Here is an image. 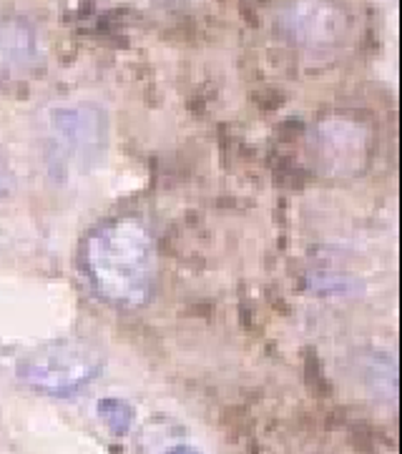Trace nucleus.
<instances>
[{
	"mask_svg": "<svg viewBox=\"0 0 402 454\" xmlns=\"http://www.w3.org/2000/svg\"><path fill=\"white\" fill-rule=\"evenodd\" d=\"M83 269L108 304L144 307L154 296L159 274L154 236L138 219L106 221L83 244Z\"/></svg>",
	"mask_w": 402,
	"mask_h": 454,
	"instance_id": "1",
	"label": "nucleus"
},
{
	"mask_svg": "<svg viewBox=\"0 0 402 454\" xmlns=\"http://www.w3.org/2000/svg\"><path fill=\"white\" fill-rule=\"evenodd\" d=\"M41 141L56 174L86 171L106 151V118L93 103H59L45 114Z\"/></svg>",
	"mask_w": 402,
	"mask_h": 454,
	"instance_id": "2",
	"label": "nucleus"
},
{
	"mask_svg": "<svg viewBox=\"0 0 402 454\" xmlns=\"http://www.w3.org/2000/svg\"><path fill=\"white\" fill-rule=\"evenodd\" d=\"M373 129L355 116H327L307 136V153L319 176L355 178L373 159Z\"/></svg>",
	"mask_w": 402,
	"mask_h": 454,
	"instance_id": "3",
	"label": "nucleus"
},
{
	"mask_svg": "<svg viewBox=\"0 0 402 454\" xmlns=\"http://www.w3.org/2000/svg\"><path fill=\"white\" fill-rule=\"evenodd\" d=\"M277 28L302 56H332L347 35V18L332 0H289L277 15Z\"/></svg>",
	"mask_w": 402,
	"mask_h": 454,
	"instance_id": "4",
	"label": "nucleus"
},
{
	"mask_svg": "<svg viewBox=\"0 0 402 454\" xmlns=\"http://www.w3.org/2000/svg\"><path fill=\"white\" fill-rule=\"evenodd\" d=\"M99 369V356L78 344H59L30 359L23 374L45 392L66 395L83 381H89Z\"/></svg>",
	"mask_w": 402,
	"mask_h": 454,
	"instance_id": "5",
	"label": "nucleus"
},
{
	"mask_svg": "<svg viewBox=\"0 0 402 454\" xmlns=\"http://www.w3.org/2000/svg\"><path fill=\"white\" fill-rule=\"evenodd\" d=\"M38 59V35L26 23L0 18V81L28 74Z\"/></svg>",
	"mask_w": 402,
	"mask_h": 454,
	"instance_id": "6",
	"label": "nucleus"
},
{
	"mask_svg": "<svg viewBox=\"0 0 402 454\" xmlns=\"http://www.w3.org/2000/svg\"><path fill=\"white\" fill-rule=\"evenodd\" d=\"M11 189H13V171L8 168V161L0 156V199L8 196Z\"/></svg>",
	"mask_w": 402,
	"mask_h": 454,
	"instance_id": "7",
	"label": "nucleus"
}]
</instances>
